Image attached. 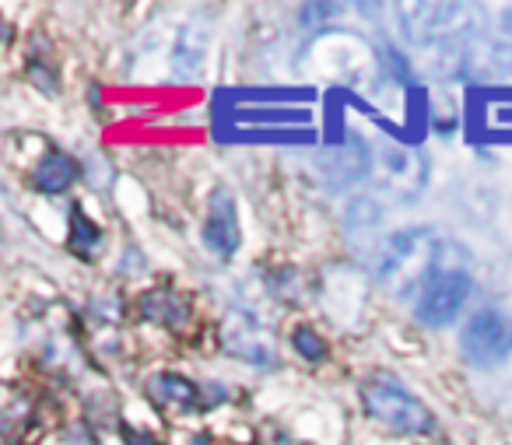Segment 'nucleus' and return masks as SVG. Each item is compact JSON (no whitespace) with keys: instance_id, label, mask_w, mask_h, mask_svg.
<instances>
[{"instance_id":"obj_8","label":"nucleus","mask_w":512,"mask_h":445,"mask_svg":"<svg viewBox=\"0 0 512 445\" xmlns=\"http://www.w3.org/2000/svg\"><path fill=\"white\" fill-rule=\"evenodd\" d=\"M141 316L162 326H179L190 316V305H186L176 291H148V295L141 298Z\"/></svg>"},{"instance_id":"obj_2","label":"nucleus","mask_w":512,"mask_h":445,"mask_svg":"<svg viewBox=\"0 0 512 445\" xmlns=\"http://www.w3.org/2000/svg\"><path fill=\"white\" fill-rule=\"evenodd\" d=\"M362 400L365 410L376 417L379 424L400 431V435H428L435 428V417L411 389H404V382L393 375H372L362 382Z\"/></svg>"},{"instance_id":"obj_6","label":"nucleus","mask_w":512,"mask_h":445,"mask_svg":"<svg viewBox=\"0 0 512 445\" xmlns=\"http://www.w3.org/2000/svg\"><path fill=\"white\" fill-rule=\"evenodd\" d=\"M204 242L214 256H235L239 249V218H235V200L225 186H218L211 197V211L204 221Z\"/></svg>"},{"instance_id":"obj_12","label":"nucleus","mask_w":512,"mask_h":445,"mask_svg":"<svg viewBox=\"0 0 512 445\" xmlns=\"http://www.w3.org/2000/svg\"><path fill=\"white\" fill-rule=\"evenodd\" d=\"M127 445H158V442L148 435H137V431H127Z\"/></svg>"},{"instance_id":"obj_3","label":"nucleus","mask_w":512,"mask_h":445,"mask_svg":"<svg viewBox=\"0 0 512 445\" xmlns=\"http://www.w3.org/2000/svg\"><path fill=\"white\" fill-rule=\"evenodd\" d=\"M470 291H474V277L467 274L463 263L442 267L439 274L421 288L414 312H418V319L425 326H446L449 319L463 309V302L470 298Z\"/></svg>"},{"instance_id":"obj_5","label":"nucleus","mask_w":512,"mask_h":445,"mask_svg":"<svg viewBox=\"0 0 512 445\" xmlns=\"http://www.w3.org/2000/svg\"><path fill=\"white\" fill-rule=\"evenodd\" d=\"M221 340H225V347L235 354V358L249 361V365H271L274 358V344L271 337L264 333V326L256 323L253 316H246V312H232V319L225 323V330H221Z\"/></svg>"},{"instance_id":"obj_10","label":"nucleus","mask_w":512,"mask_h":445,"mask_svg":"<svg viewBox=\"0 0 512 445\" xmlns=\"http://www.w3.org/2000/svg\"><path fill=\"white\" fill-rule=\"evenodd\" d=\"M99 242H102L99 228H95L92 221H88L81 211H74V214H71V246H74V253L95 256V249H99Z\"/></svg>"},{"instance_id":"obj_9","label":"nucleus","mask_w":512,"mask_h":445,"mask_svg":"<svg viewBox=\"0 0 512 445\" xmlns=\"http://www.w3.org/2000/svg\"><path fill=\"white\" fill-rule=\"evenodd\" d=\"M151 396L165 407H193L197 403V386L183 375H172V372H162L151 379Z\"/></svg>"},{"instance_id":"obj_7","label":"nucleus","mask_w":512,"mask_h":445,"mask_svg":"<svg viewBox=\"0 0 512 445\" xmlns=\"http://www.w3.org/2000/svg\"><path fill=\"white\" fill-rule=\"evenodd\" d=\"M74 179H78V162L71 155H64V151H50L32 172V183L43 193H64Z\"/></svg>"},{"instance_id":"obj_1","label":"nucleus","mask_w":512,"mask_h":445,"mask_svg":"<svg viewBox=\"0 0 512 445\" xmlns=\"http://www.w3.org/2000/svg\"><path fill=\"white\" fill-rule=\"evenodd\" d=\"M449 256H460V249H456L453 242H439L435 232L414 228V232L393 235L379 274H383V281L390 284L397 295L418 298L421 288H425L442 267H453Z\"/></svg>"},{"instance_id":"obj_4","label":"nucleus","mask_w":512,"mask_h":445,"mask_svg":"<svg viewBox=\"0 0 512 445\" xmlns=\"http://www.w3.org/2000/svg\"><path fill=\"white\" fill-rule=\"evenodd\" d=\"M460 347L474 365H498V361H505L512 354V319L502 316L498 309H481L463 326Z\"/></svg>"},{"instance_id":"obj_11","label":"nucleus","mask_w":512,"mask_h":445,"mask_svg":"<svg viewBox=\"0 0 512 445\" xmlns=\"http://www.w3.org/2000/svg\"><path fill=\"white\" fill-rule=\"evenodd\" d=\"M292 344H295V351H299L302 358H309V361H323V358H327V351H330L327 340H323L313 326H299V330H295V337H292Z\"/></svg>"}]
</instances>
